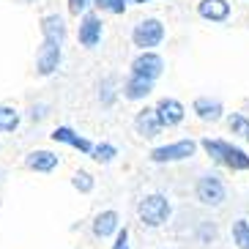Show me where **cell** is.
Masks as SVG:
<instances>
[{
  "instance_id": "cell-3",
  "label": "cell",
  "mask_w": 249,
  "mask_h": 249,
  "mask_svg": "<svg viewBox=\"0 0 249 249\" xmlns=\"http://www.w3.org/2000/svg\"><path fill=\"white\" fill-rule=\"evenodd\" d=\"M200 151L197 140L192 137H183V140H176V142H164V145H156L151 148L148 159L154 164H176V161H186Z\"/></svg>"
},
{
  "instance_id": "cell-10",
  "label": "cell",
  "mask_w": 249,
  "mask_h": 249,
  "mask_svg": "<svg viewBox=\"0 0 249 249\" xmlns=\"http://www.w3.org/2000/svg\"><path fill=\"white\" fill-rule=\"evenodd\" d=\"M197 14H200V19H205V22L222 25V22L230 19L233 8H230L227 0H200L197 3Z\"/></svg>"
},
{
  "instance_id": "cell-13",
  "label": "cell",
  "mask_w": 249,
  "mask_h": 249,
  "mask_svg": "<svg viewBox=\"0 0 249 249\" xmlns=\"http://www.w3.org/2000/svg\"><path fill=\"white\" fill-rule=\"evenodd\" d=\"M60 164V156L55 151H47V148H36L25 156V167L33 170V173H52V170Z\"/></svg>"
},
{
  "instance_id": "cell-17",
  "label": "cell",
  "mask_w": 249,
  "mask_h": 249,
  "mask_svg": "<svg viewBox=\"0 0 249 249\" xmlns=\"http://www.w3.org/2000/svg\"><path fill=\"white\" fill-rule=\"evenodd\" d=\"M222 167H227L230 173H249V154L244 151L241 145L230 142L227 151H225V161H222Z\"/></svg>"
},
{
  "instance_id": "cell-8",
  "label": "cell",
  "mask_w": 249,
  "mask_h": 249,
  "mask_svg": "<svg viewBox=\"0 0 249 249\" xmlns=\"http://www.w3.org/2000/svg\"><path fill=\"white\" fill-rule=\"evenodd\" d=\"M60 60H63V47L41 41V47L36 52V71L41 77H52L60 69Z\"/></svg>"
},
{
  "instance_id": "cell-14",
  "label": "cell",
  "mask_w": 249,
  "mask_h": 249,
  "mask_svg": "<svg viewBox=\"0 0 249 249\" xmlns=\"http://www.w3.org/2000/svg\"><path fill=\"white\" fill-rule=\"evenodd\" d=\"M154 85L156 82H148V80H142V77H126V82H124V88L118 90V93L124 96L126 102H145L148 96L154 93Z\"/></svg>"
},
{
  "instance_id": "cell-21",
  "label": "cell",
  "mask_w": 249,
  "mask_h": 249,
  "mask_svg": "<svg viewBox=\"0 0 249 249\" xmlns=\"http://www.w3.org/2000/svg\"><path fill=\"white\" fill-rule=\"evenodd\" d=\"M230 238L238 249H249V222L247 219H235L230 225Z\"/></svg>"
},
{
  "instance_id": "cell-11",
  "label": "cell",
  "mask_w": 249,
  "mask_h": 249,
  "mask_svg": "<svg viewBox=\"0 0 249 249\" xmlns=\"http://www.w3.org/2000/svg\"><path fill=\"white\" fill-rule=\"evenodd\" d=\"M90 230H93L96 238H115V233L121 230V216H118V211L107 208V211L96 213L93 222H90Z\"/></svg>"
},
{
  "instance_id": "cell-23",
  "label": "cell",
  "mask_w": 249,
  "mask_h": 249,
  "mask_svg": "<svg viewBox=\"0 0 249 249\" xmlns=\"http://www.w3.org/2000/svg\"><path fill=\"white\" fill-rule=\"evenodd\" d=\"M93 6L99 8L102 14L121 17V14H126V8H129V0H93Z\"/></svg>"
},
{
  "instance_id": "cell-19",
  "label": "cell",
  "mask_w": 249,
  "mask_h": 249,
  "mask_svg": "<svg viewBox=\"0 0 249 249\" xmlns=\"http://www.w3.org/2000/svg\"><path fill=\"white\" fill-rule=\"evenodd\" d=\"M19 124H22V115H19V110L8 107V104H0V134L17 132V129H19Z\"/></svg>"
},
{
  "instance_id": "cell-16",
  "label": "cell",
  "mask_w": 249,
  "mask_h": 249,
  "mask_svg": "<svg viewBox=\"0 0 249 249\" xmlns=\"http://www.w3.org/2000/svg\"><path fill=\"white\" fill-rule=\"evenodd\" d=\"M134 132H137L142 140H154V137L161 134V126H159V121H156V115H154V107L137 110V115H134Z\"/></svg>"
},
{
  "instance_id": "cell-18",
  "label": "cell",
  "mask_w": 249,
  "mask_h": 249,
  "mask_svg": "<svg viewBox=\"0 0 249 249\" xmlns=\"http://www.w3.org/2000/svg\"><path fill=\"white\" fill-rule=\"evenodd\" d=\"M197 145L203 148L205 156H208L211 161L222 164V161H225V151H227V145H230V140H225V137H203Z\"/></svg>"
},
{
  "instance_id": "cell-27",
  "label": "cell",
  "mask_w": 249,
  "mask_h": 249,
  "mask_svg": "<svg viewBox=\"0 0 249 249\" xmlns=\"http://www.w3.org/2000/svg\"><path fill=\"white\" fill-rule=\"evenodd\" d=\"M90 6H93V0H69V11L77 14V17H82Z\"/></svg>"
},
{
  "instance_id": "cell-2",
  "label": "cell",
  "mask_w": 249,
  "mask_h": 249,
  "mask_svg": "<svg viewBox=\"0 0 249 249\" xmlns=\"http://www.w3.org/2000/svg\"><path fill=\"white\" fill-rule=\"evenodd\" d=\"M164 38H167V28L156 17H145L132 28V44L140 52H156V47H161Z\"/></svg>"
},
{
  "instance_id": "cell-12",
  "label": "cell",
  "mask_w": 249,
  "mask_h": 249,
  "mask_svg": "<svg viewBox=\"0 0 249 249\" xmlns=\"http://www.w3.org/2000/svg\"><path fill=\"white\" fill-rule=\"evenodd\" d=\"M50 137L55 140V142H63V145L74 148V151H80V154H85V156H90V151H93V142H90V140H85L82 134H77L71 126H58V129H52Z\"/></svg>"
},
{
  "instance_id": "cell-7",
  "label": "cell",
  "mask_w": 249,
  "mask_h": 249,
  "mask_svg": "<svg viewBox=\"0 0 249 249\" xmlns=\"http://www.w3.org/2000/svg\"><path fill=\"white\" fill-rule=\"evenodd\" d=\"M129 74L132 77H142L148 82H156L164 74V58L159 52H137L129 66Z\"/></svg>"
},
{
  "instance_id": "cell-25",
  "label": "cell",
  "mask_w": 249,
  "mask_h": 249,
  "mask_svg": "<svg viewBox=\"0 0 249 249\" xmlns=\"http://www.w3.org/2000/svg\"><path fill=\"white\" fill-rule=\"evenodd\" d=\"M115 77H107V80H102V85H99V99H102L104 107H112L118 99V90H115Z\"/></svg>"
},
{
  "instance_id": "cell-15",
  "label": "cell",
  "mask_w": 249,
  "mask_h": 249,
  "mask_svg": "<svg viewBox=\"0 0 249 249\" xmlns=\"http://www.w3.org/2000/svg\"><path fill=\"white\" fill-rule=\"evenodd\" d=\"M41 36H44L47 44L63 47V41H66V19L60 14H47L41 19Z\"/></svg>"
},
{
  "instance_id": "cell-6",
  "label": "cell",
  "mask_w": 249,
  "mask_h": 249,
  "mask_svg": "<svg viewBox=\"0 0 249 249\" xmlns=\"http://www.w3.org/2000/svg\"><path fill=\"white\" fill-rule=\"evenodd\" d=\"M154 115H156L161 129H176V126L183 124V118H186V107H183V102L176 99V96H161L159 102L154 104Z\"/></svg>"
},
{
  "instance_id": "cell-29",
  "label": "cell",
  "mask_w": 249,
  "mask_h": 249,
  "mask_svg": "<svg viewBox=\"0 0 249 249\" xmlns=\"http://www.w3.org/2000/svg\"><path fill=\"white\" fill-rule=\"evenodd\" d=\"M129 3H151V0H129Z\"/></svg>"
},
{
  "instance_id": "cell-5",
  "label": "cell",
  "mask_w": 249,
  "mask_h": 249,
  "mask_svg": "<svg viewBox=\"0 0 249 249\" xmlns=\"http://www.w3.org/2000/svg\"><path fill=\"white\" fill-rule=\"evenodd\" d=\"M104 38V19L99 11H85V14L80 17V28H77V41H80V47H85V50H93V47L102 44Z\"/></svg>"
},
{
  "instance_id": "cell-20",
  "label": "cell",
  "mask_w": 249,
  "mask_h": 249,
  "mask_svg": "<svg viewBox=\"0 0 249 249\" xmlns=\"http://www.w3.org/2000/svg\"><path fill=\"white\" fill-rule=\"evenodd\" d=\"M225 121H227V129H230L233 137H241V140L249 137V115H244V112H227Z\"/></svg>"
},
{
  "instance_id": "cell-22",
  "label": "cell",
  "mask_w": 249,
  "mask_h": 249,
  "mask_svg": "<svg viewBox=\"0 0 249 249\" xmlns=\"http://www.w3.org/2000/svg\"><path fill=\"white\" fill-rule=\"evenodd\" d=\"M115 156H118V148L112 142H96L93 151H90V159H96L99 164H110Z\"/></svg>"
},
{
  "instance_id": "cell-26",
  "label": "cell",
  "mask_w": 249,
  "mask_h": 249,
  "mask_svg": "<svg viewBox=\"0 0 249 249\" xmlns=\"http://www.w3.org/2000/svg\"><path fill=\"white\" fill-rule=\"evenodd\" d=\"M110 249H132V244H129V227H121L115 233V238H112Z\"/></svg>"
},
{
  "instance_id": "cell-28",
  "label": "cell",
  "mask_w": 249,
  "mask_h": 249,
  "mask_svg": "<svg viewBox=\"0 0 249 249\" xmlns=\"http://www.w3.org/2000/svg\"><path fill=\"white\" fill-rule=\"evenodd\" d=\"M47 110H50V107H47V104H33V107H30V121H41V118H47Z\"/></svg>"
},
{
  "instance_id": "cell-4",
  "label": "cell",
  "mask_w": 249,
  "mask_h": 249,
  "mask_svg": "<svg viewBox=\"0 0 249 249\" xmlns=\"http://www.w3.org/2000/svg\"><path fill=\"white\" fill-rule=\"evenodd\" d=\"M195 195L203 205L208 208H219L222 203L227 200V186L222 181L219 173H203L197 178V186H195Z\"/></svg>"
},
{
  "instance_id": "cell-9",
  "label": "cell",
  "mask_w": 249,
  "mask_h": 249,
  "mask_svg": "<svg viewBox=\"0 0 249 249\" xmlns=\"http://www.w3.org/2000/svg\"><path fill=\"white\" fill-rule=\"evenodd\" d=\"M192 112L203 121V124H219L225 121V104L219 99H211V96H197L195 102H192Z\"/></svg>"
},
{
  "instance_id": "cell-1",
  "label": "cell",
  "mask_w": 249,
  "mask_h": 249,
  "mask_svg": "<svg viewBox=\"0 0 249 249\" xmlns=\"http://www.w3.org/2000/svg\"><path fill=\"white\" fill-rule=\"evenodd\" d=\"M137 216H140V222L145 227H151V230L164 227L170 222V216H173V203H170L167 195L151 192V195H145V197L137 203Z\"/></svg>"
},
{
  "instance_id": "cell-24",
  "label": "cell",
  "mask_w": 249,
  "mask_h": 249,
  "mask_svg": "<svg viewBox=\"0 0 249 249\" xmlns=\"http://www.w3.org/2000/svg\"><path fill=\"white\" fill-rule=\"evenodd\" d=\"M71 186L77 192H82V195H88V192H93V186H96V178L90 176L88 170H77L71 176Z\"/></svg>"
}]
</instances>
